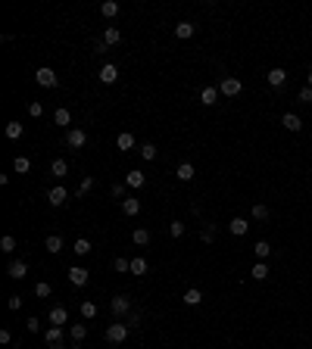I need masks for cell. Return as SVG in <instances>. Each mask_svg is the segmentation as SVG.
<instances>
[{
  "instance_id": "cell-15",
  "label": "cell",
  "mask_w": 312,
  "mask_h": 349,
  "mask_svg": "<svg viewBox=\"0 0 312 349\" xmlns=\"http://www.w3.org/2000/svg\"><path fill=\"white\" fill-rule=\"evenodd\" d=\"M122 212H125V215H138V212H141V199H138V196H125V199H122Z\"/></svg>"
},
{
  "instance_id": "cell-41",
  "label": "cell",
  "mask_w": 312,
  "mask_h": 349,
  "mask_svg": "<svg viewBox=\"0 0 312 349\" xmlns=\"http://www.w3.org/2000/svg\"><path fill=\"white\" fill-rule=\"evenodd\" d=\"M35 293H38V296H41V299H44V296H50V293H53V287H50V284H47V281H41V284H38V287H35Z\"/></svg>"
},
{
  "instance_id": "cell-37",
  "label": "cell",
  "mask_w": 312,
  "mask_h": 349,
  "mask_svg": "<svg viewBox=\"0 0 312 349\" xmlns=\"http://www.w3.org/2000/svg\"><path fill=\"white\" fill-rule=\"evenodd\" d=\"M81 315H84V318H97V303L84 299V303H81Z\"/></svg>"
},
{
  "instance_id": "cell-27",
  "label": "cell",
  "mask_w": 312,
  "mask_h": 349,
  "mask_svg": "<svg viewBox=\"0 0 312 349\" xmlns=\"http://www.w3.org/2000/svg\"><path fill=\"white\" fill-rule=\"evenodd\" d=\"M253 253H256V259H259V262H266V259L272 256V246H269L266 240H259L256 246H253Z\"/></svg>"
},
{
  "instance_id": "cell-31",
  "label": "cell",
  "mask_w": 312,
  "mask_h": 349,
  "mask_svg": "<svg viewBox=\"0 0 312 349\" xmlns=\"http://www.w3.org/2000/svg\"><path fill=\"white\" fill-rule=\"evenodd\" d=\"M131 240L138 243V246H147L150 243V231H147V228H138V231L131 234Z\"/></svg>"
},
{
  "instance_id": "cell-34",
  "label": "cell",
  "mask_w": 312,
  "mask_h": 349,
  "mask_svg": "<svg viewBox=\"0 0 312 349\" xmlns=\"http://www.w3.org/2000/svg\"><path fill=\"white\" fill-rule=\"evenodd\" d=\"M113 268H116V271H119V274H125V271H131V259H125V256H119V259H116V262H113Z\"/></svg>"
},
{
  "instance_id": "cell-14",
  "label": "cell",
  "mask_w": 312,
  "mask_h": 349,
  "mask_svg": "<svg viewBox=\"0 0 312 349\" xmlns=\"http://www.w3.org/2000/svg\"><path fill=\"white\" fill-rule=\"evenodd\" d=\"M228 231H231L234 237H243V234L250 231V225H247V222H243V218L237 215V218H231V222H228Z\"/></svg>"
},
{
  "instance_id": "cell-51",
  "label": "cell",
  "mask_w": 312,
  "mask_h": 349,
  "mask_svg": "<svg viewBox=\"0 0 312 349\" xmlns=\"http://www.w3.org/2000/svg\"><path fill=\"white\" fill-rule=\"evenodd\" d=\"M9 340H13V334H9V331H6V327H3V331H0V343H3V346H6Z\"/></svg>"
},
{
  "instance_id": "cell-20",
  "label": "cell",
  "mask_w": 312,
  "mask_h": 349,
  "mask_svg": "<svg viewBox=\"0 0 312 349\" xmlns=\"http://www.w3.org/2000/svg\"><path fill=\"white\" fill-rule=\"evenodd\" d=\"M3 134L9 137V141H19V137L25 134V128L19 125V122H6V128H3Z\"/></svg>"
},
{
  "instance_id": "cell-32",
  "label": "cell",
  "mask_w": 312,
  "mask_h": 349,
  "mask_svg": "<svg viewBox=\"0 0 312 349\" xmlns=\"http://www.w3.org/2000/svg\"><path fill=\"white\" fill-rule=\"evenodd\" d=\"M69 337H72L75 343H81L84 337H87V327H84V324H72V327H69Z\"/></svg>"
},
{
  "instance_id": "cell-2",
  "label": "cell",
  "mask_w": 312,
  "mask_h": 349,
  "mask_svg": "<svg viewBox=\"0 0 312 349\" xmlns=\"http://www.w3.org/2000/svg\"><path fill=\"white\" fill-rule=\"evenodd\" d=\"M106 340H110V343H125V340H128V324H122V321L110 324V327H106Z\"/></svg>"
},
{
  "instance_id": "cell-3",
  "label": "cell",
  "mask_w": 312,
  "mask_h": 349,
  "mask_svg": "<svg viewBox=\"0 0 312 349\" xmlns=\"http://www.w3.org/2000/svg\"><path fill=\"white\" fill-rule=\"evenodd\" d=\"M35 81L41 84V87H56V84H60V78H56V72H53V69L41 66V69L35 72Z\"/></svg>"
},
{
  "instance_id": "cell-7",
  "label": "cell",
  "mask_w": 312,
  "mask_h": 349,
  "mask_svg": "<svg viewBox=\"0 0 312 349\" xmlns=\"http://www.w3.org/2000/svg\"><path fill=\"white\" fill-rule=\"evenodd\" d=\"M66 199H69V191H66V187H50V191H47V203L50 206H63Z\"/></svg>"
},
{
  "instance_id": "cell-50",
  "label": "cell",
  "mask_w": 312,
  "mask_h": 349,
  "mask_svg": "<svg viewBox=\"0 0 312 349\" xmlns=\"http://www.w3.org/2000/svg\"><path fill=\"white\" fill-rule=\"evenodd\" d=\"M106 47H110V44H106V41H103V38H100V41H94V53H103V50H106Z\"/></svg>"
},
{
  "instance_id": "cell-26",
  "label": "cell",
  "mask_w": 312,
  "mask_h": 349,
  "mask_svg": "<svg viewBox=\"0 0 312 349\" xmlns=\"http://www.w3.org/2000/svg\"><path fill=\"white\" fill-rule=\"evenodd\" d=\"M72 253L75 256H87V253H91V240H87V237H78L75 246H72Z\"/></svg>"
},
{
  "instance_id": "cell-46",
  "label": "cell",
  "mask_w": 312,
  "mask_h": 349,
  "mask_svg": "<svg viewBox=\"0 0 312 349\" xmlns=\"http://www.w3.org/2000/svg\"><path fill=\"white\" fill-rule=\"evenodd\" d=\"M297 100H300V103H312V87L306 84V87H303V91H300V94H297Z\"/></svg>"
},
{
  "instance_id": "cell-11",
  "label": "cell",
  "mask_w": 312,
  "mask_h": 349,
  "mask_svg": "<svg viewBox=\"0 0 312 349\" xmlns=\"http://www.w3.org/2000/svg\"><path fill=\"white\" fill-rule=\"evenodd\" d=\"M25 274H28V265L22 262V259H16V262H9V277H13V281H22Z\"/></svg>"
},
{
  "instance_id": "cell-40",
  "label": "cell",
  "mask_w": 312,
  "mask_h": 349,
  "mask_svg": "<svg viewBox=\"0 0 312 349\" xmlns=\"http://www.w3.org/2000/svg\"><path fill=\"white\" fill-rule=\"evenodd\" d=\"M91 187H94V178H91V175L81 178V184H78V196H84L87 191H91Z\"/></svg>"
},
{
  "instance_id": "cell-28",
  "label": "cell",
  "mask_w": 312,
  "mask_h": 349,
  "mask_svg": "<svg viewBox=\"0 0 312 349\" xmlns=\"http://www.w3.org/2000/svg\"><path fill=\"white\" fill-rule=\"evenodd\" d=\"M131 274H147V259H144V256L131 259Z\"/></svg>"
},
{
  "instance_id": "cell-18",
  "label": "cell",
  "mask_w": 312,
  "mask_h": 349,
  "mask_svg": "<svg viewBox=\"0 0 312 349\" xmlns=\"http://www.w3.org/2000/svg\"><path fill=\"white\" fill-rule=\"evenodd\" d=\"M144 181H147V178H144V172H138V168L125 175V184H128V187H134V191H141V187H144Z\"/></svg>"
},
{
  "instance_id": "cell-35",
  "label": "cell",
  "mask_w": 312,
  "mask_h": 349,
  "mask_svg": "<svg viewBox=\"0 0 312 349\" xmlns=\"http://www.w3.org/2000/svg\"><path fill=\"white\" fill-rule=\"evenodd\" d=\"M103 41H106V44H119V41H122L119 28H106V32H103Z\"/></svg>"
},
{
  "instance_id": "cell-9",
  "label": "cell",
  "mask_w": 312,
  "mask_h": 349,
  "mask_svg": "<svg viewBox=\"0 0 312 349\" xmlns=\"http://www.w3.org/2000/svg\"><path fill=\"white\" fill-rule=\"evenodd\" d=\"M281 125H284L287 128V131H300V128H303V118H300L297 113H284V116H281Z\"/></svg>"
},
{
  "instance_id": "cell-6",
  "label": "cell",
  "mask_w": 312,
  "mask_h": 349,
  "mask_svg": "<svg viewBox=\"0 0 312 349\" xmlns=\"http://www.w3.org/2000/svg\"><path fill=\"white\" fill-rule=\"evenodd\" d=\"M66 144H69L72 150H81L87 144V134L81 131V128H69V131H66Z\"/></svg>"
},
{
  "instance_id": "cell-47",
  "label": "cell",
  "mask_w": 312,
  "mask_h": 349,
  "mask_svg": "<svg viewBox=\"0 0 312 349\" xmlns=\"http://www.w3.org/2000/svg\"><path fill=\"white\" fill-rule=\"evenodd\" d=\"M141 156H144V159H156V147H153V144H144V147H141Z\"/></svg>"
},
{
  "instance_id": "cell-21",
  "label": "cell",
  "mask_w": 312,
  "mask_h": 349,
  "mask_svg": "<svg viewBox=\"0 0 312 349\" xmlns=\"http://www.w3.org/2000/svg\"><path fill=\"white\" fill-rule=\"evenodd\" d=\"M50 175H53V178L69 175V162H66V159H53V162H50Z\"/></svg>"
},
{
  "instance_id": "cell-49",
  "label": "cell",
  "mask_w": 312,
  "mask_h": 349,
  "mask_svg": "<svg viewBox=\"0 0 312 349\" xmlns=\"http://www.w3.org/2000/svg\"><path fill=\"white\" fill-rule=\"evenodd\" d=\"M141 321H144V315H141V312H131V315H128V327H134V324H141Z\"/></svg>"
},
{
  "instance_id": "cell-10",
  "label": "cell",
  "mask_w": 312,
  "mask_h": 349,
  "mask_svg": "<svg viewBox=\"0 0 312 349\" xmlns=\"http://www.w3.org/2000/svg\"><path fill=\"white\" fill-rule=\"evenodd\" d=\"M69 281H72L75 287H84V284H87V268L72 265V268H69Z\"/></svg>"
},
{
  "instance_id": "cell-22",
  "label": "cell",
  "mask_w": 312,
  "mask_h": 349,
  "mask_svg": "<svg viewBox=\"0 0 312 349\" xmlns=\"http://www.w3.org/2000/svg\"><path fill=\"white\" fill-rule=\"evenodd\" d=\"M181 299H184V306H200L203 303V293L197 290V287H191V290H184Z\"/></svg>"
},
{
  "instance_id": "cell-13",
  "label": "cell",
  "mask_w": 312,
  "mask_h": 349,
  "mask_svg": "<svg viewBox=\"0 0 312 349\" xmlns=\"http://www.w3.org/2000/svg\"><path fill=\"white\" fill-rule=\"evenodd\" d=\"M116 78H119V69H116L113 63H106V66L100 69V81H103V84H116Z\"/></svg>"
},
{
  "instance_id": "cell-17",
  "label": "cell",
  "mask_w": 312,
  "mask_h": 349,
  "mask_svg": "<svg viewBox=\"0 0 312 349\" xmlns=\"http://www.w3.org/2000/svg\"><path fill=\"white\" fill-rule=\"evenodd\" d=\"M200 103H203V106L219 103V87H203V91H200Z\"/></svg>"
},
{
  "instance_id": "cell-43",
  "label": "cell",
  "mask_w": 312,
  "mask_h": 349,
  "mask_svg": "<svg viewBox=\"0 0 312 349\" xmlns=\"http://www.w3.org/2000/svg\"><path fill=\"white\" fill-rule=\"evenodd\" d=\"M169 234L172 237H184V222H172L169 225Z\"/></svg>"
},
{
  "instance_id": "cell-38",
  "label": "cell",
  "mask_w": 312,
  "mask_h": 349,
  "mask_svg": "<svg viewBox=\"0 0 312 349\" xmlns=\"http://www.w3.org/2000/svg\"><path fill=\"white\" fill-rule=\"evenodd\" d=\"M253 218L266 222V218H269V206H266V203H256V206H253Z\"/></svg>"
},
{
  "instance_id": "cell-39",
  "label": "cell",
  "mask_w": 312,
  "mask_h": 349,
  "mask_svg": "<svg viewBox=\"0 0 312 349\" xmlns=\"http://www.w3.org/2000/svg\"><path fill=\"white\" fill-rule=\"evenodd\" d=\"M0 249H3V253H13V249H16V237H0Z\"/></svg>"
},
{
  "instance_id": "cell-52",
  "label": "cell",
  "mask_w": 312,
  "mask_h": 349,
  "mask_svg": "<svg viewBox=\"0 0 312 349\" xmlns=\"http://www.w3.org/2000/svg\"><path fill=\"white\" fill-rule=\"evenodd\" d=\"M309 87H312V72H309Z\"/></svg>"
},
{
  "instance_id": "cell-23",
  "label": "cell",
  "mask_w": 312,
  "mask_h": 349,
  "mask_svg": "<svg viewBox=\"0 0 312 349\" xmlns=\"http://www.w3.org/2000/svg\"><path fill=\"white\" fill-rule=\"evenodd\" d=\"M116 147H119L122 153H128V150L134 147V134H128V131H122L119 137H116Z\"/></svg>"
},
{
  "instance_id": "cell-25",
  "label": "cell",
  "mask_w": 312,
  "mask_h": 349,
  "mask_svg": "<svg viewBox=\"0 0 312 349\" xmlns=\"http://www.w3.org/2000/svg\"><path fill=\"white\" fill-rule=\"evenodd\" d=\"M53 122H56V125H63V128H69V122H72L69 109H66V106H60V109L53 113Z\"/></svg>"
},
{
  "instance_id": "cell-30",
  "label": "cell",
  "mask_w": 312,
  "mask_h": 349,
  "mask_svg": "<svg viewBox=\"0 0 312 349\" xmlns=\"http://www.w3.org/2000/svg\"><path fill=\"white\" fill-rule=\"evenodd\" d=\"M13 168H16L19 175H25L28 168H32V159H28V156H16V159H13Z\"/></svg>"
},
{
  "instance_id": "cell-44",
  "label": "cell",
  "mask_w": 312,
  "mask_h": 349,
  "mask_svg": "<svg viewBox=\"0 0 312 349\" xmlns=\"http://www.w3.org/2000/svg\"><path fill=\"white\" fill-rule=\"evenodd\" d=\"M28 116H32V118H38V116H44V106L38 103V100H35V103H28Z\"/></svg>"
},
{
  "instance_id": "cell-45",
  "label": "cell",
  "mask_w": 312,
  "mask_h": 349,
  "mask_svg": "<svg viewBox=\"0 0 312 349\" xmlns=\"http://www.w3.org/2000/svg\"><path fill=\"white\" fill-rule=\"evenodd\" d=\"M25 327H28L32 334H41V318H28V321H25Z\"/></svg>"
},
{
  "instance_id": "cell-29",
  "label": "cell",
  "mask_w": 312,
  "mask_h": 349,
  "mask_svg": "<svg viewBox=\"0 0 312 349\" xmlns=\"http://www.w3.org/2000/svg\"><path fill=\"white\" fill-rule=\"evenodd\" d=\"M100 13H103L106 19L119 16V3H116V0H106V3H100Z\"/></svg>"
},
{
  "instance_id": "cell-42",
  "label": "cell",
  "mask_w": 312,
  "mask_h": 349,
  "mask_svg": "<svg viewBox=\"0 0 312 349\" xmlns=\"http://www.w3.org/2000/svg\"><path fill=\"white\" fill-rule=\"evenodd\" d=\"M125 191H128V184H125V181L113 184V196H116V199H125Z\"/></svg>"
},
{
  "instance_id": "cell-16",
  "label": "cell",
  "mask_w": 312,
  "mask_h": 349,
  "mask_svg": "<svg viewBox=\"0 0 312 349\" xmlns=\"http://www.w3.org/2000/svg\"><path fill=\"white\" fill-rule=\"evenodd\" d=\"M287 81V72L284 69H269V87H281Z\"/></svg>"
},
{
  "instance_id": "cell-36",
  "label": "cell",
  "mask_w": 312,
  "mask_h": 349,
  "mask_svg": "<svg viewBox=\"0 0 312 349\" xmlns=\"http://www.w3.org/2000/svg\"><path fill=\"white\" fill-rule=\"evenodd\" d=\"M200 240H203V243H212V240H216V225H206V228H203V231H200Z\"/></svg>"
},
{
  "instance_id": "cell-24",
  "label": "cell",
  "mask_w": 312,
  "mask_h": 349,
  "mask_svg": "<svg viewBox=\"0 0 312 349\" xmlns=\"http://www.w3.org/2000/svg\"><path fill=\"white\" fill-rule=\"evenodd\" d=\"M175 178H178V181H194V165L191 162H181L178 172H175Z\"/></svg>"
},
{
  "instance_id": "cell-48",
  "label": "cell",
  "mask_w": 312,
  "mask_h": 349,
  "mask_svg": "<svg viewBox=\"0 0 312 349\" xmlns=\"http://www.w3.org/2000/svg\"><path fill=\"white\" fill-rule=\"evenodd\" d=\"M6 306L13 309V312H16V309H22V296H9V299H6Z\"/></svg>"
},
{
  "instance_id": "cell-12",
  "label": "cell",
  "mask_w": 312,
  "mask_h": 349,
  "mask_svg": "<svg viewBox=\"0 0 312 349\" xmlns=\"http://www.w3.org/2000/svg\"><path fill=\"white\" fill-rule=\"evenodd\" d=\"M194 32H197V25H194V22H178V25H175V38H181V41L194 38Z\"/></svg>"
},
{
  "instance_id": "cell-4",
  "label": "cell",
  "mask_w": 312,
  "mask_h": 349,
  "mask_svg": "<svg viewBox=\"0 0 312 349\" xmlns=\"http://www.w3.org/2000/svg\"><path fill=\"white\" fill-rule=\"evenodd\" d=\"M240 87H243V84H240V78H231V75H228V78H222L219 94H222V97H237V94H240Z\"/></svg>"
},
{
  "instance_id": "cell-8",
  "label": "cell",
  "mask_w": 312,
  "mask_h": 349,
  "mask_svg": "<svg viewBox=\"0 0 312 349\" xmlns=\"http://www.w3.org/2000/svg\"><path fill=\"white\" fill-rule=\"evenodd\" d=\"M47 321L56 324V327H63L66 321H69V312H66L63 306H53V309H50V315H47Z\"/></svg>"
},
{
  "instance_id": "cell-33",
  "label": "cell",
  "mask_w": 312,
  "mask_h": 349,
  "mask_svg": "<svg viewBox=\"0 0 312 349\" xmlns=\"http://www.w3.org/2000/svg\"><path fill=\"white\" fill-rule=\"evenodd\" d=\"M253 277H256V281H266V277H269V265L266 262H256V265H253V271H250Z\"/></svg>"
},
{
  "instance_id": "cell-1",
  "label": "cell",
  "mask_w": 312,
  "mask_h": 349,
  "mask_svg": "<svg viewBox=\"0 0 312 349\" xmlns=\"http://www.w3.org/2000/svg\"><path fill=\"white\" fill-rule=\"evenodd\" d=\"M110 309H113V315H116V318L131 315V299L125 296V293H119V296H113V299H110Z\"/></svg>"
},
{
  "instance_id": "cell-5",
  "label": "cell",
  "mask_w": 312,
  "mask_h": 349,
  "mask_svg": "<svg viewBox=\"0 0 312 349\" xmlns=\"http://www.w3.org/2000/svg\"><path fill=\"white\" fill-rule=\"evenodd\" d=\"M44 343L50 346V349H63V327L50 324V327L44 331Z\"/></svg>"
},
{
  "instance_id": "cell-19",
  "label": "cell",
  "mask_w": 312,
  "mask_h": 349,
  "mask_svg": "<svg viewBox=\"0 0 312 349\" xmlns=\"http://www.w3.org/2000/svg\"><path fill=\"white\" fill-rule=\"evenodd\" d=\"M44 249H47V253H63V237L60 234H50V237H47V240H44Z\"/></svg>"
}]
</instances>
